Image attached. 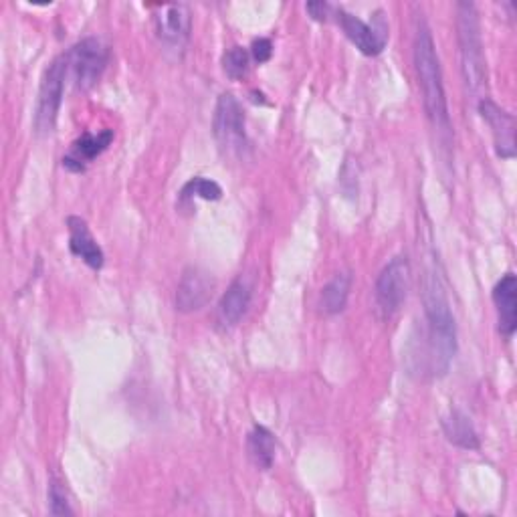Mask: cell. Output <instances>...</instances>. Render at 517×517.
<instances>
[{
	"label": "cell",
	"instance_id": "cell-1",
	"mask_svg": "<svg viewBox=\"0 0 517 517\" xmlns=\"http://www.w3.org/2000/svg\"><path fill=\"white\" fill-rule=\"evenodd\" d=\"M425 314L429 322L431 364L435 376H445L457 354V324L451 303L437 269H429L425 279Z\"/></svg>",
	"mask_w": 517,
	"mask_h": 517
},
{
	"label": "cell",
	"instance_id": "cell-2",
	"mask_svg": "<svg viewBox=\"0 0 517 517\" xmlns=\"http://www.w3.org/2000/svg\"><path fill=\"white\" fill-rule=\"evenodd\" d=\"M415 65L419 75V85L423 91L425 110L441 134H451V120H449V108H447V95L443 85V71L437 55V47L431 35V29L427 23H419L417 35H415Z\"/></svg>",
	"mask_w": 517,
	"mask_h": 517
},
{
	"label": "cell",
	"instance_id": "cell-3",
	"mask_svg": "<svg viewBox=\"0 0 517 517\" xmlns=\"http://www.w3.org/2000/svg\"><path fill=\"white\" fill-rule=\"evenodd\" d=\"M457 31L461 47V71L467 89L481 97L487 89V63L481 41V27L477 9L471 3L457 5Z\"/></svg>",
	"mask_w": 517,
	"mask_h": 517
},
{
	"label": "cell",
	"instance_id": "cell-4",
	"mask_svg": "<svg viewBox=\"0 0 517 517\" xmlns=\"http://www.w3.org/2000/svg\"><path fill=\"white\" fill-rule=\"evenodd\" d=\"M213 132L223 152L229 156L243 158L249 150L247 128H245V112L239 99L233 93H223L217 101Z\"/></svg>",
	"mask_w": 517,
	"mask_h": 517
},
{
	"label": "cell",
	"instance_id": "cell-5",
	"mask_svg": "<svg viewBox=\"0 0 517 517\" xmlns=\"http://www.w3.org/2000/svg\"><path fill=\"white\" fill-rule=\"evenodd\" d=\"M67 71L73 75L75 85L81 91L91 89L103 75L110 61V49L99 39L89 37L73 45L67 53Z\"/></svg>",
	"mask_w": 517,
	"mask_h": 517
},
{
	"label": "cell",
	"instance_id": "cell-6",
	"mask_svg": "<svg viewBox=\"0 0 517 517\" xmlns=\"http://www.w3.org/2000/svg\"><path fill=\"white\" fill-rule=\"evenodd\" d=\"M67 59L65 53L57 57L45 71L39 99H37V110H35V128L39 134H51L57 116L63 103V91H65V77H67Z\"/></svg>",
	"mask_w": 517,
	"mask_h": 517
},
{
	"label": "cell",
	"instance_id": "cell-7",
	"mask_svg": "<svg viewBox=\"0 0 517 517\" xmlns=\"http://www.w3.org/2000/svg\"><path fill=\"white\" fill-rule=\"evenodd\" d=\"M410 285V263L406 255L394 257L378 275L376 305L384 318H392L402 307Z\"/></svg>",
	"mask_w": 517,
	"mask_h": 517
},
{
	"label": "cell",
	"instance_id": "cell-8",
	"mask_svg": "<svg viewBox=\"0 0 517 517\" xmlns=\"http://www.w3.org/2000/svg\"><path fill=\"white\" fill-rule=\"evenodd\" d=\"M154 27L158 39L170 49H184L190 39L192 19L186 5H162L156 9Z\"/></svg>",
	"mask_w": 517,
	"mask_h": 517
},
{
	"label": "cell",
	"instance_id": "cell-9",
	"mask_svg": "<svg viewBox=\"0 0 517 517\" xmlns=\"http://www.w3.org/2000/svg\"><path fill=\"white\" fill-rule=\"evenodd\" d=\"M215 291V281L196 267H190L184 271L178 289H176V309L182 314H192L202 309L211 301Z\"/></svg>",
	"mask_w": 517,
	"mask_h": 517
},
{
	"label": "cell",
	"instance_id": "cell-10",
	"mask_svg": "<svg viewBox=\"0 0 517 517\" xmlns=\"http://www.w3.org/2000/svg\"><path fill=\"white\" fill-rule=\"evenodd\" d=\"M338 21H340L346 37L366 57H376V55H380L384 51L386 39H388V29L386 27L376 29V27L360 21L358 17H354V15H350L346 11H338Z\"/></svg>",
	"mask_w": 517,
	"mask_h": 517
},
{
	"label": "cell",
	"instance_id": "cell-11",
	"mask_svg": "<svg viewBox=\"0 0 517 517\" xmlns=\"http://www.w3.org/2000/svg\"><path fill=\"white\" fill-rule=\"evenodd\" d=\"M479 114L487 122L493 132V142L499 158H513L515 156V138H513V116L503 112L497 103L489 97L479 101Z\"/></svg>",
	"mask_w": 517,
	"mask_h": 517
},
{
	"label": "cell",
	"instance_id": "cell-12",
	"mask_svg": "<svg viewBox=\"0 0 517 517\" xmlns=\"http://www.w3.org/2000/svg\"><path fill=\"white\" fill-rule=\"evenodd\" d=\"M493 303L497 309L499 334L509 340L517 328V279L513 273L501 277L493 289Z\"/></svg>",
	"mask_w": 517,
	"mask_h": 517
},
{
	"label": "cell",
	"instance_id": "cell-13",
	"mask_svg": "<svg viewBox=\"0 0 517 517\" xmlns=\"http://www.w3.org/2000/svg\"><path fill=\"white\" fill-rule=\"evenodd\" d=\"M69 229V249L75 257H79L87 267L93 271H99L106 263V255H103L101 247L97 245L95 237L91 235L87 223L81 217H69L67 219Z\"/></svg>",
	"mask_w": 517,
	"mask_h": 517
},
{
	"label": "cell",
	"instance_id": "cell-14",
	"mask_svg": "<svg viewBox=\"0 0 517 517\" xmlns=\"http://www.w3.org/2000/svg\"><path fill=\"white\" fill-rule=\"evenodd\" d=\"M114 142V130H103L99 134H83L73 142L69 154L63 158V166L71 172H83L85 164L101 156Z\"/></svg>",
	"mask_w": 517,
	"mask_h": 517
},
{
	"label": "cell",
	"instance_id": "cell-15",
	"mask_svg": "<svg viewBox=\"0 0 517 517\" xmlns=\"http://www.w3.org/2000/svg\"><path fill=\"white\" fill-rule=\"evenodd\" d=\"M249 305H251V287H249V283L243 281V279L233 281L231 287L227 289V293L219 301V309H217L219 324L225 330L235 328L243 320V316L247 314Z\"/></svg>",
	"mask_w": 517,
	"mask_h": 517
},
{
	"label": "cell",
	"instance_id": "cell-16",
	"mask_svg": "<svg viewBox=\"0 0 517 517\" xmlns=\"http://www.w3.org/2000/svg\"><path fill=\"white\" fill-rule=\"evenodd\" d=\"M247 451H249L251 463L259 471H269L275 463V453H277L275 435L265 427H259V425L253 427L247 439Z\"/></svg>",
	"mask_w": 517,
	"mask_h": 517
},
{
	"label": "cell",
	"instance_id": "cell-17",
	"mask_svg": "<svg viewBox=\"0 0 517 517\" xmlns=\"http://www.w3.org/2000/svg\"><path fill=\"white\" fill-rule=\"evenodd\" d=\"M443 431L449 443L461 447V449H469L475 451L479 449V437L477 431L471 423V419L461 410H451L449 417L443 419Z\"/></svg>",
	"mask_w": 517,
	"mask_h": 517
},
{
	"label": "cell",
	"instance_id": "cell-18",
	"mask_svg": "<svg viewBox=\"0 0 517 517\" xmlns=\"http://www.w3.org/2000/svg\"><path fill=\"white\" fill-rule=\"evenodd\" d=\"M352 277L348 273H338L324 289H322V309L328 316H336L344 312L350 295Z\"/></svg>",
	"mask_w": 517,
	"mask_h": 517
},
{
	"label": "cell",
	"instance_id": "cell-19",
	"mask_svg": "<svg viewBox=\"0 0 517 517\" xmlns=\"http://www.w3.org/2000/svg\"><path fill=\"white\" fill-rule=\"evenodd\" d=\"M223 196V188L209 178L196 176L192 180H188L184 184V188L180 190V198L188 200V198H202V200H221Z\"/></svg>",
	"mask_w": 517,
	"mask_h": 517
},
{
	"label": "cell",
	"instance_id": "cell-20",
	"mask_svg": "<svg viewBox=\"0 0 517 517\" xmlns=\"http://www.w3.org/2000/svg\"><path fill=\"white\" fill-rule=\"evenodd\" d=\"M223 69L231 79H243L249 73V53L243 47H231L223 57Z\"/></svg>",
	"mask_w": 517,
	"mask_h": 517
},
{
	"label": "cell",
	"instance_id": "cell-21",
	"mask_svg": "<svg viewBox=\"0 0 517 517\" xmlns=\"http://www.w3.org/2000/svg\"><path fill=\"white\" fill-rule=\"evenodd\" d=\"M49 505H51L53 515H73L65 489L57 481H51V485H49Z\"/></svg>",
	"mask_w": 517,
	"mask_h": 517
},
{
	"label": "cell",
	"instance_id": "cell-22",
	"mask_svg": "<svg viewBox=\"0 0 517 517\" xmlns=\"http://www.w3.org/2000/svg\"><path fill=\"white\" fill-rule=\"evenodd\" d=\"M251 55L257 63H267L273 55V43L269 39H257L253 41V47H251Z\"/></svg>",
	"mask_w": 517,
	"mask_h": 517
},
{
	"label": "cell",
	"instance_id": "cell-23",
	"mask_svg": "<svg viewBox=\"0 0 517 517\" xmlns=\"http://www.w3.org/2000/svg\"><path fill=\"white\" fill-rule=\"evenodd\" d=\"M330 5L328 3H307L305 5V11L312 15V19L314 21H328V17H330Z\"/></svg>",
	"mask_w": 517,
	"mask_h": 517
}]
</instances>
